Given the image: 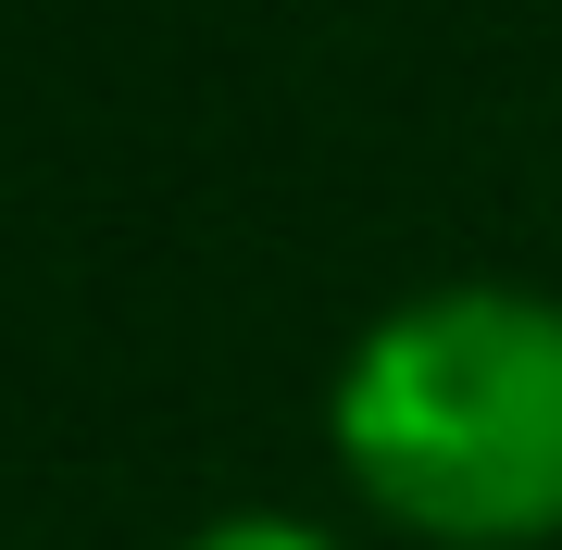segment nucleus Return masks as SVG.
Instances as JSON below:
<instances>
[{
	"label": "nucleus",
	"instance_id": "f257e3e1",
	"mask_svg": "<svg viewBox=\"0 0 562 550\" xmlns=\"http://www.w3.org/2000/svg\"><path fill=\"white\" fill-rule=\"evenodd\" d=\"M350 501L425 550L562 538V301L550 288H413L350 338L325 388Z\"/></svg>",
	"mask_w": 562,
	"mask_h": 550
},
{
	"label": "nucleus",
	"instance_id": "f03ea898",
	"mask_svg": "<svg viewBox=\"0 0 562 550\" xmlns=\"http://www.w3.org/2000/svg\"><path fill=\"white\" fill-rule=\"evenodd\" d=\"M176 550H338V538L301 526V513H213V526H188Z\"/></svg>",
	"mask_w": 562,
	"mask_h": 550
}]
</instances>
